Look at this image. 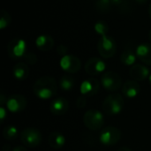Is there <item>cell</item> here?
<instances>
[{"label": "cell", "mask_w": 151, "mask_h": 151, "mask_svg": "<svg viewBox=\"0 0 151 151\" xmlns=\"http://www.w3.org/2000/svg\"><path fill=\"white\" fill-rule=\"evenodd\" d=\"M111 4H112L111 0H96L95 6L98 12L103 13H107L111 10Z\"/></svg>", "instance_id": "obj_23"}, {"label": "cell", "mask_w": 151, "mask_h": 151, "mask_svg": "<svg viewBox=\"0 0 151 151\" xmlns=\"http://www.w3.org/2000/svg\"><path fill=\"white\" fill-rule=\"evenodd\" d=\"M149 81H150V82L151 84V73L150 74V76H149Z\"/></svg>", "instance_id": "obj_38"}, {"label": "cell", "mask_w": 151, "mask_h": 151, "mask_svg": "<svg viewBox=\"0 0 151 151\" xmlns=\"http://www.w3.org/2000/svg\"><path fill=\"white\" fill-rule=\"evenodd\" d=\"M24 58H25V61L27 63H28L29 65H34L36 63L37 59H36V56L32 53V52H28V53H26V55L24 56Z\"/></svg>", "instance_id": "obj_26"}, {"label": "cell", "mask_w": 151, "mask_h": 151, "mask_svg": "<svg viewBox=\"0 0 151 151\" xmlns=\"http://www.w3.org/2000/svg\"><path fill=\"white\" fill-rule=\"evenodd\" d=\"M74 84H75L74 79L70 75H64L59 81V86L61 89L65 91L72 90L74 87Z\"/></svg>", "instance_id": "obj_21"}, {"label": "cell", "mask_w": 151, "mask_h": 151, "mask_svg": "<svg viewBox=\"0 0 151 151\" xmlns=\"http://www.w3.org/2000/svg\"><path fill=\"white\" fill-rule=\"evenodd\" d=\"M5 118H6V111L4 108V106H1L0 107V119H1V122H4Z\"/></svg>", "instance_id": "obj_29"}, {"label": "cell", "mask_w": 151, "mask_h": 151, "mask_svg": "<svg viewBox=\"0 0 151 151\" xmlns=\"http://www.w3.org/2000/svg\"><path fill=\"white\" fill-rule=\"evenodd\" d=\"M101 83L106 90L117 91L121 88L122 81L119 73L112 71H109L105 72L103 74L101 78Z\"/></svg>", "instance_id": "obj_7"}, {"label": "cell", "mask_w": 151, "mask_h": 151, "mask_svg": "<svg viewBox=\"0 0 151 151\" xmlns=\"http://www.w3.org/2000/svg\"><path fill=\"white\" fill-rule=\"evenodd\" d=\"M121 139V131L115 127L104 128L99 134V141L104 146L116 145Z\"/></svg>", "instance_id": "obj_6"}, {"label": "cell", "mask_w": 151, "mask_h": 151, "mask_svg": "<svg viewBox=\"0 0 151 151\" xmlns=\"http://www.w3.org/2000/svg\"><path fill=\"white\" fill-rule=\"evenodd\" d=\"M66 52H67V48L65 46V45H59L58 48H57V53L59 55V56H65L66 55Z\"/></svg>", "instance_id": "obj_28"}, {"label": "cell", "mask_w": 151, "mask_h": 151, "mask_svg": "<svg viewBox=\"0 0 151 151\" xmlns=\"http://www.w3.org/2000/svg\"><path fill=\"white\" fill-rule=\"evenodd\" d=\"M13 77L18 81H24L29 75V67L26 63H18L12 69Z\"/></svg>", "instance_id": "obj_18"}, {"label": "cell", "mask_w": 151, "mask_h": 151, "mask_svg": "<svg viewBox=\"0 0 151 151\" xmlns=\"http://www.w3.org/2000/svg\"><path fill=\"white\" fill-rule=\"evenodd\" d=\"M42 136L41 132L34 127L25 128L20 134L21 142L28 148H35L42 142Z\"/></svg>", "instance_id": "obj_5"}, {"label": "cell", "mask_w": 151, "mask_h": 151, "mask_svg": "<svg viewBox=\"0 0 151 151\" xmlns=\"http://www.w3.org/2000/svg\"><path fill=\"white\" fill-rule=\"evenodd\" d=\"M100 88V83L96 79L89 78L82 81L81 84L80 91L81 94L86 97L88 96H93L96 95Z\"/></svg>", "instance_id": "obj_12"}, {"label": "cell", "mask_w": 151, "mask_h": 151, "mask_svg": "<svg viewBox=\"0 0 151 151\" xmlns=\"http://www.w3.org/2000/svg\"><path fill=\"white\" fill-rule=\"evenodd\" d=\"M27 43L23 39L14 38L11 40L7 46V52L11 58L19 59L26 55Z\"/></svg>", "instance_id": "obj_8"}, {"label": "cell", "mask_w": 151, "mask_h": 151, "mask_svg": "<svg viewBox=\"0 0 151 151\" xmlns=\"http://www.w3.org/2000/svg\"><path fill=\"white\" fill-rule=\"evenodd\" d=\"M27 100L26 98L21 95H12L7 98L6 102V107L8 111L11 112H19L26 109L27 107Z\"/></svg>", "instance_id": "obj_10"}, {"label": "cell", "mask_w": 151, "mask_h": 151, "mask_svg": "<svg viewBox=\"0 0 151 151\" xmlns=\"http://www.w3.org/2000/svg\"><path fill=\"white\" fill-rule=\"evenodd\" d=\"M33 91L34 94L40 99H50L57 95V82L55 79L50 76H42L35 82Z\"/></svg>", "instance_id": "obj_1"}, {"label": "cell", "mask_w": 151, "mask_h": 151, "mask_svg": "<svg viewBox=\"0 0 151 151\" xmlns=\"http://www.w3.org/2000/svg\"><path fill=\"white\" fill-rule=\"evenodd\" d=\"M148 12H149V15H150V19H151V4H150V5L149 6V10H148Z\"/></svg>", "instance_id": "obj_36"}, {"label": "cell", "mask_w": 151, "mask_h": 151, "mask_svg": "<svg viewBox=\"0 0 151 151\" xmlns=\"http://www.w3.org/2000/svg\"><path fill=\"white\" fill-rule=\"evenodd\" d=\"M136 53L134 52L132 50L127 49L124 50L120 56V60L125 65H134L136 60Z\"/></svg>", "instance_id": "obj_20"}, {"label": "cell", "mask_w": 151, "mask_h": 151, "mask_svg": "<svg viewBox=\"0 0 151 151\" xmlns=\"http://www.w3.org/2000/svg\"><path fill=\"white\" fill-rule=\"evenodd\" d=\"M86 105H87V97L81 95L76 100V106L80 109H83Z\"/></svg>", "instance_id": "obj_27"}, {"label": "cell", "mask_w": 151, "mask_h": 151, "mask_svg": "<svg viewBox=\"0 0 151 151\" xmlns=\"http://www.w3.org/2000/svg\"><path fill=\"white\" fill-rule=\"evenodd\" d=\"M48 142H49V145L52 149L58 150L64 147V145L65 144V138L61 133L53 132L50 134Z\"/></svg>", "instance_id": "obj_19"}, {"label": "cell", "mask_w": 151, "mask_h": 151, "mask_svg": "<svg viewBox=\"0 0 151 151\" xmlns=\"http://www.w3.org/2000/svg\"><path fill=\"white\" fill-rule=\"evenodd\" d=\"M12 21V17L9 12L5 10H1V18H0V28L4 29L9 26Z\"/></svg>", "instance_id": "obj_24"}, {"label": "cell", "mask_w": 151, "mask_h": 151, "mask_svg": "<svg viewBox=\"0 0 151 151\" xmlns=\"http://www.w3.org/2000/svg\"><path fill=\"white\" fill-rule=\"evenodd\" d=\"M12 151H27V150L25 147H23V146H17Z\"/></svg>", "instance_id": "obj_32"}, {"label": "cell", "mask_w": 151, "mask_h": 151, "mask_svg": "<svg viewBox=\"0 0 151 151\" xmlns=\"http://www.w3.org/2000/svg\"><path fill=\"white\" fill-rule=\"evenodd\" d=\"M117 151H132L130 149H128V148H127V147H122V148H120V149H119Z\"/></svg>", "instance_id": "obj_34"}, {"label": "cell", "mask_w": 151, "mask_h": 151, "mask_svg": "<svg viewBox=\"0 0 151 151\" xmlns=\"http://www.w3.org/2000/svg\"><path fill=\"white\" fill-rule=\"evenodd\" d=\"M6 102H7V98H5V96L2 93L0 96V105L4 106V104H6Z\"/></svg>", "instance_id": "obj_30"}, {"label": "cell", "mask_w": 151, "mask_h": 151, "mask_svg": "<svg viewBox=\"0 0 151 151\" xmlns=\"http://www.w3.org/2000/svg\"><path fill=\"white\" fill-rule=\"evenodd\" d=\"M130 76L136 81H142L150 76V69L144 65L136 64L132 65L129 71Z\"/></svg>", "instance_id": "obj_14"}, {"label": "cell", "mask_w": 151, "mask_h": 151, "mask_svg": "<svg viewBox=\"0 0 151 151\" xmlns=\"http://www.w3.org/2000/svg\"><path fill=\"white\" fill-rule=\"evenodd\" d=\"M69 109V103L64 97L54 99L50 104V111L53 115L61 116L65 114Z\"/></svg>", "instance_id": "obj_13"}, {"label": "cell", "mask_w": 151, "mask_h": 151, "mask_svg": "<svg viewBox=\"0 0 151 151\" xmlns=\"http://www.w3.org/2000/svg\"><path fill=\"white\" fill-rule=\"evenodd\" d=\"M35 45L37 49L42 51H48L50 50L54 46V40L50 35H39L35 40Z\"/></svg>", "instance_id": "obj_17"}, {"label": "cell", "mask_w": 151, "mask_h": 151, "mask_svg": "<svg viewBox=\"0 0 151 151\" xmlns=\"http://www.w3.org/2000/svg\"><path fill=\"white\" fill-rule=\"evenodd\" d=\"M106 65L99 58H91L85 64V71L89 75H98L105 71Z\"/></svg>", "instance_id": "obj_11"}, {"label": "cell", "mask_w": 151, "mask_h": 151, "mask_svg": "<svg viewBox=\"0 0 151 151\" xmlns=\"http://www.w3.org/2000/svg\"><path fill=\"white\" fill-rule=\"evenodd\" d=\"M147 1H148V0H135V2L138 3V4H145Z\"/></svg>", "instance_id": "obj_35"}, {"label": "cell", "mask_w": 151, "mask_h": 151, "mask_svg": "<svg viewBox=\"0 0 151 151\" xmlns=\"http://www.w3.org/2000/svg\"><path fill=\"white\" fill-rule=\"evenodd\" d=\"M1 151H10V146L7 145V144L4 145V147L2 148V150Z\"/></svg>", "instance_id": "obj_33"}, {"label": "cell", "mask_w": 151, "mask_h": 151, "mask_svg": "<svg viewBox=\"0 0 151 151\" xmlns=\"http://www.w3.org/2000/svg\"><path fill=\"white\" fill-rule=\"evenodd\" d=\"M95 30L100 35H106L108 32V25L104 21H98L95 25Z\"/></svg>", "instance_id": "obj_25"}, {"label": "cell", "mask_w": 151, "mask_h": 151, "mask_svg": "<svg viewBox=\"0 0 151 151\" xmlns=\"http://www.w3.org/2000/svg\"><path fill=\"white\" fill-rule=\"evenodd\" d=\"M19 132L16 127L14 126H7L3 130V136L7 141H13L18 137Z\"/></svg>", "instance_id": "obj_22"}, {"label": "cell", "mask_w": 151, "mask_h": 151, "mask_svg": "<svg viewBox=\"0 0 151 151\" xmlns=\"http://www.w3.org/2000/svg\"><path fill=\"white\" fill-rule=\"evenodd\" d=\"M98 52L104 58H110L113 57L117 51V44L115 40L107 34L101 35V39L97 44Z\"/></svg>", "instance_id": "obj_4"}, {"label": "cell", "mask_w": 151, "mask_h": 151, "mask_svg": "<svg viewBox=\"0 0 151 151\" xmlns=\"http://www.w3.org/2000/svg\"><path fill=\"white\" fill-rule=\"evenodd\" d=\"M124 99L120 94L115 93L109 95L104 100L103 109L104 111L110 116H114L119 114L124 108Z\"/></svg>", "instance_id": "obj_2"}, {"label": "cell", "mask_w": 151, "mask_h": 151, "mask_svg": "<svg viewBox=\"0 0 151 151\" xmlns=\"http://www.w3.org/2000/svg\"><path fill=\"white\" fill-rule=\"evenodd\" d=\"M149 39H150V41L151 42V30L150 31V33H149Z\"/></svg>", "instance_id": "obj_37"}, {"label": "cell", "mask_w": 151, "mask_h": 151, "mask_svg": "<svg viewBox=\"0 0 151 151\" xmlns=\"http://www.w3.org/2000/svg\"><path fill=\"white\" fill-rule=\"evenodd\" d=\"M111 1L112 4H115L117 6H120L125 2V0H111Z\"/></svg>", "instance_id": "obj_31"}, {"label": "cell", "mask_w": 151, "mask_h": 151, "mask_svg": "<svg viewBox=\"0 0 151 151\" xmlns=\"http://www.w3.org/2000/svg\"><path fill=\"white\" fill-rule=\"evenodd\" d=\"M137 58L144 64L151 65V44L150 43H142L135 50Z\"/></svg>", "instance_id": "obj_16"}, {"label": "cell", "mask_w": 151, "mask_h": 151, "mask_svg": "<svg viewBox=\"0 0 151 151\" xmlns=\"http://www.w3.org/2000/svg\"><path fill=\"white\" fill-rule=\"evenodd\" d=\"M61 68L68 73H75L81 68V60L73 55H65L60 60Z\"/></svg>", "instance_id": "obj_9"}, {"label": "cell", "mask_w": 151, "mask_h": 151, "mask_svg": "<svg viewBox=\"0 0 151 151\" xmlns=\"http://www.w3.org/2000/svg\"><path fill=\"white\" fill-rule=\"evenodd\" d=\"M83 123L87 128L92 131L101 129L104 125V117L97 110H88L83 116Z\"/></svg>", "instance_id": "obj_3"}, {"label": "cell", "mask_w": 151, "mask_h": 151, "mask_svg": "<svg viewBox=\"0 0 151 151\" xmlns=\"http://www.w3.org/2000/svg\"><path fill=\"white\" fill-rule=\"evenodd\" d=\"M141 93V86L136 81H128L122 87V94L127 98L136 97Z\"/></svg>", "instance_id": "obj_15"}]
</instances>
